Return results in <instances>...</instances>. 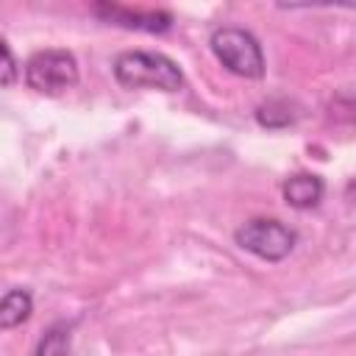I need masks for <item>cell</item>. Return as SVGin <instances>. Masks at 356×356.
I'll list each match as a JSON object with an SVG mask.
<instances>
[{
	"label": "cell",
	"mask_w": 356,
	"mask_h": 356,
	"mask_svg": "<svg viewBox=\"0 0 356 356\" xmlns=\"http://www.w3.org/2000/svg\"><path fill=\"white\" fill-rule=\"evenodd\" d=\"M256 120H259L264 128H284V125H289L295 117H292V111H289V103H286V100L273 97V100H267V103H261V106H259Z\"/></svg>",
	"instance_id": "obj_9"
},
{
	"label": "cell",
	"mask_w": 356,
	"mask_h": 356,
	"mask_svg": "<svg viewBox=\"0 0 356 356\" xmlns=\"http://www.w3.org/2000/svg\"><path fill=\"white\" fill-rule=\"evenodd\" d=\"M25 83H28V89L47 95V97L64 95L67 89H72L78 83V61L64 47L36 50L25 61Z\"/></svg>",
	"instance_id": "obj_3"
},
{
	"label": "cell",
	"mask_w": 356,
	"mask_h": 356,
	"mask_svg": "<svg viewBox=\"0 0 356 356\" xmlns=\"http://www.w3.org/2000/svg\"><path fill=\"white\" fill-rule=\"evenodd\" d=\"M234 242L242 250H248V253H253L264 261H281L295 250L298 234L289 225H284L281 220L256 217V220L242 222L234 231Z\"/></svg>",
	"instance_id": "obj_4"
},
{
	"label": "cell",
	"mask_w": 356,
	"mask_h": 356,
	"mask_svg": "<svg viewBox=\"0 0 356 356\" xmlns=\"http://www.w3.org/2000/svg\"><path fill=\"white\" fill-rule=\"evenodd\" d=\"M33 356H70V328L64 323L50 325L47 334L39 339Z\"/></svg>",
	"instance_id": "obj_8"
},
{
	"label": "cell",
	"mask_w": 356,
	"mask_h": 356,
	"mask_svg": "<svg viewBox=\"0 0 356 356\" xmlns=\"http://www.w3.org/2000/svg\"><path fill=\"white\" fill-rule=\"evenodd\" d=\"M114 78L125 89H159L178 92L184 86L181 67L164 53L150 50H125L114 58Z\"/></svg>",
	"instance_id": "obj_1"
},
{
	"label": "cell",
	"mask_w": 356,
	"mask_h": 356,
	"mask_svg": "<svg viewBox=\"0 0 356 356\" xmlns=\"http://www.w3.org/2000/svg\"><path fill=\"white\" fill-rule=\"evenodd\" d=\"M0 47H3V75H0V81H3V86H11L14 78H17V61H14V53H11L6 39L0 42Z\"/></svg>",
	"instance_id": "obj_10"
},
{
	"label": "cell",
	"mask_w": 356,
	"mask_h": 356,
	"mask_svg": "<svg viewBox=\"0 0 356 356\" xmlns=\"http://www.w3.org/2000/svg\"><path fill=\"white\" fill-rule=\"evenodd\" d=\"M92 14L108 25H120L128 31L167 33L172 28V14L161 11V8H131L122 3H97V6H92Z\"/></svg>",
	"instance_id": "obj_5"
},
{
	"label": "cell",
	"mask_w": 356,
	"mask_h": 356,
	"mask_svg": "<svg viewBox=\"0 0 356 356\" xmlns=\"http://www.w3.org/2000/svg\"><path fill=\"white\" fill-rule=\"evenodd\" d=\"M209 44L217 61L228 72L239 78H250V81H259L264 75V53H261L259 39L250 31L236 28V25H222L211 31Z\"/></svg>",
	"instance_id": "obj_2"
},
{
	"label": "cell",
	"mask_w": 356,
	"mask_h": 356,
	"mask_svg": "<svg viewBox=\"0 0 356 356\" xmlns=\"http://www.w3.org/2000/svg\"><path fill=\"white\" fill-rule=\"evenodd\" d=\"M281 192H284V200H286L292 209H314V206L323 200L325 184H323L320 175L298 172V175H292V178L284 181Z\"/></svg>",
	"instance_id": "obj_6"
},
{
	"label": "cell",
	"mask_w": 356,
	"mask_h": 356,
	"mask_svg": "<svg viewBox=\"0 0 356 356\" xmlns=\"http://www.w3.org/2000/svg\"><path fill=\"white\" fill-rule=\"evenodd\" d=\"M33 312V298L28 289H8L0 300V328L11 331L22 325Z\"/></svg>",
	"instance_id": "obj_7"
}]
</instances>
